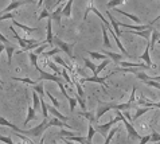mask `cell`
Segmentation results:
<instances>
[{"label":"cell","mask_w":160,"mask_h":144,"mask_svg":"<svg viewBox=\"0 0 160 144\" xmlns=\"http://www.w3.org/2000/svg\"><path fill=\"white\" fill-rule=\"evenodd\" d=\"M50 127H51V124H50V117H48V119H43L37 127H34L31 129H26V128L19 129V133L26 135V136H30V137H42L44 131Z\"/></svg>","instance_id":"1"},{"label":"cell","mask_w":160,"mask_h":144,"mask_svg":"<svg viewBox=\"0 0 160 144\" xmlns=\"http://www.w3.org/2000/svg\"><path fill=\"white\" fill-rule=\"evenodd\" d=\"M118 121H121V119H120V112L117 111V115H116V117H114V119H110L108 123H105V124L96 125V132H98L104 137H106V136H108V133H109V131L112 129V127L116 123H118Z\"/></svg>","instance_id":"2"},{"label":"cell","mask_w":160,"mask_h":144,"mask_svg":"<svg viewBox=\"0 0 160 144\" xmlns=\"http://www.w3.org/2000/svg\"><path fill=\"white\" fill-rule=\"evenodd\" d=\"M54 43L57 44V47L61 49V51L66 53V55H68L70 59H74V53H73V47L75 46V43L77 42H73V43H66L65 40L59 39L58 37H54Z\"/></svg>","instance_id":"3"},{"label":"cell","mask_w":160,"mask_h":144,"mask_svg":"<svg viewBox=\"0 0 160 144\" xmlns=\"http://www.w3.org/2000/svg\"><path fill=\"white\" fill-rule=\"evenodd\" d=\"M34 69L39 73V80H38L39 82H41V81H52V82H55L57 85L62 82V80L58 77V75H55V74H50V73H47V71L42 70L41 67H39V65L34 66Z\"/></svg>","instance_id":"4"},{"label":"cell","mask_w":160,"mask_h":144,"mask_svg":"<svg viewBox=\"0 0 160 144\" xmlns=\"http://www.w3.org/2000/svg\"><path fill=\"white\" fill-rule=\"evenodd\" d=\"M120 112V111H118ZM120 119H121V121L124 123V127L127 128V132H128V136H129L131 140H137V139H141L139 136V133H137V131L135 129V127L129 123V121L127 120V117L122 115V112H120Z\"/></svg>","instance_id":"5"},{"label":"cell","mask_w":160,"mask_h":144,"mask_svg":"<svg viewBox=\"0 0 160 144\" xmlns=\"http://www.w3.org/2000/svg\"><path fill=\"white\" fill-rule=\"evenodd\" d=\"M10 30H11V33L14 34V37H15V39L18 40V43H19V44H20V47H22V50H20V51H18V53H22V51H23L26 47L28 46V44H32V43H35V42H38L37 39H26V38H22L20 35L18 34L16 28H15V27L12 26V24L10 26Z\"/></svg>","instance_id":"6"},{"label":"cell","mask_w":160,"mask_h":144,"mask_svg":"<svg viewBox=\"0 0 160 144\" xmlns=\"http://www.w3.org/2000/svg\"><path fill=\"white\" fill-rule=\"evenodd\" d=\"M114 73L112 71V73H109L108 75H105V77H100V75H93V77H85V78H81V82H96L101 85L102 88H104L105 92H108V89H106V85H105V81L109 80V77H112Z\"/></svg>","instance_id":"7"},{"label":"cell","mask_w":160,"mask_h":144,"mask_svg":"<svg viewBox=\"0 0 160 144\" xmlns=\"http://www.w3.org/2000/svg\"><path fill=\"white\" fill-rule=\"evenodd\" d=\"M139 59H140V61H144L145 65L149 66L151 69H152V67H156L155 65H152V59H151V49H149V43H148V42H147V46H145L144 53L139 57Z\"/></svg>","instance_id":"8"},{"label":"cell","mask_w":160,"mask_h":144,"mask_svg":"<svg viewBox=\"0 0 160 144\" xmlns=\"http://www.w3.org/2000/svg\"><path fill=\"white\" fill-rule=\"evenodd\" d=\"M46 42L48 46H52V43H54V34H52V20L48 18L47 20V27H46Z\"/></svg>","instance_id":"9"},{"label":"cell","mask_w":160,"mask_h":144,"mask_svg":"<svg viewBox=\"0 0 160 144\" xmlns=\"http://www.w3.org/2000/svg\"><path fill=\"white\" fill-rule=\"evenodd\" d=\"M47 111H48V115H52L54 117L59 119L61 121H63V123H68V121L70 120V117H66V116H63L54 105H47Z\"/></svg>","instance_id":"10"},{"label":"cell","mask_w":160,"mask_h":144,"mask_svg":"<svg viewBox=\"0 0 160 144\" xmlns=\"http://www.w3.org/2000/svg\"><path fill=\"white\" fill-rule=\"evenodd\" d=\"M24 4H27V3L23 2V0H16V2H11V3L8 4V6L2 11V12H0V15H2V13H7V12H12L14 10H18L19 7L24 6Z\"/></svg>","instance_id":"11"},{"label":"cell","mask_w":160,"mask_h":144,"mask_svg":"<svg viewBox=\"0 0 160 144\" xmlns=\"http://www.w3.org/2000/svg\"><path fill=\"white\" fill-rule=\"evenodd\" d=\"M63 6H65V4H62V6L55 7V10L50 13V19H51V20H54L57 24H61V19H62V10H63Z\"/></svg>","instance_id":"12"},{"label":"cell","mask_w":160,"mask_h":144,"mask_svg":"<svg viewBox=\"0 0 160 144\" xmlns=\"http://www.w3.org/2000/svg\"><path fill=\"white\" fill-rule=\"evenodd\" d=\"M114 11H116L117 13H120V15H124L125 18H128V19H131L132 22H135L136 24H141V19L139 16H136V15H132V13L129 12H125V11H122V10H120V8H113Z\"/></svg>","instance_id":"13"},{"label":"cell","mask_w":160,"mask_h":144,"mask_svg":"<svg viewBox=\"0 0 160 144\" xmlns=\"http://www.w3.org/2000/svg\"><path fill=\"white\" fill-rule=\"evenodd\" d=\"M12 26L19 27V28H22L24 33H27V34H32V33H35V31H38L37 27H28V26H26V24H22L16 19H12Z\"/></svg>","instance_id":"14"},{"label":"cell","mask_w":160,"mask_h":144,"mask_svg":"<svg viewBox=\"0 0 160 144\" xmlns=\"http://www.w3.org/2000/svg\"><path fill=\"white\" fill-rule=\"evenodd\" d=\"M151 34H152V38L148 40V43H149V49H151V50H153L155 44H156V43H158V40L160 39V31L155 30L153 27H152V31H151Z\"/></svg>","instance_id":"15"},{"label":"cell","mask_w":160,"mask_h":144,"mask_svg":"<svg viewBox=\"0 0 160 144\" xmlns=\"http://www.w3.org/2000/svg\"><path fill=\"white\" fill-rule=\"evenodd\" d=\"M35 116H37V111L32 108V105H28L27 106V117H26L24 123H23V127H27L30 121L35 119Z\"/></svg>","instance_id":"16"},{"label":"cell","mask_w":160,"mask_h":144,"mask_svg":"<svg viewBox=\"0 0 160 144\" xmlns=\"http://www.w3.org/2000/svg\"><path fill=\"white\" fill-rule=\"evenodd\" d=\"M105 54L106 57L109 58V59H112V62H114V64H118L120 61L122 59V54H120V53H114V51H102Z\"/></svg>","instance_id":"17"},{"label":"cell","mask_w":160,"mask_h":144,"mask_svg":"<svg viewBox=\"0 0 160 144\" xmlns=\"http://www.w3.org/2000/svg\"><path fill=\"white\" fill-rule=\"evenodd\" d=\"M108 18H109V23H110V26H112L113 31H114V33H116V35H117V37H120V35L122 34V31L120 30V27H118L117 20H116V19H114V18L112 16V13H109V11H108Z\"/></svg>","instance_id":"18"},{"label":"cell","mask_w":160,"mask_h":144,"mask_svg":"<svg viewBox=\"0 0 160 144\" xmlns=\"http://www.w3.org/2000/svg\"><path fill=\"white\" fill-rule=\"evenodd\" d=\"M74 0H68L63 6V10H62V16L65 18H70L72 16V7H73Z\"/></svg>","instance_id":"19"},{"label":"cell","mask_w":160,"mask_h":144,"mask_svg":"<svg viewBox=\"0 0 160 144\" xmlns=\"http://www.w3.org/2000/svg\"><path fill=\"white\" fill-rule=\"evenodd\" d=\"M0 127H8V128H11L14 132H19V127H16L15 124H12V123H10L7 119H4L2 115H0Z\"/></svg>","instance_id":"20"},{"label":"cell","mask_w":160,"mask_h":144,"mask_svg":"<svg viewBox=\"0 0 160 144\" xmlns=\"http://www.w3.org/2000/svg\"><path fill=\"white\" fill-rule=\"evenodd\" d=\"M52 62H55L57 65L62 66V67H63L65 70H68V71H73V67L70 66L69 64H66V62H65L63 59H62V58H61L59 55H54V61H52Z\"/></svg>","instance_id":"21"},{"label":"cell","mask_w":160,"mask_h":144,"mask_svg":"<svg viewBox=\"0 0 160 144\" xmlns=\"http://www.w3.org/2000/svg\"><path fill=\"white\" fill-rule=\"evenodd\" d=\"M101 28H102V37H104V47L105 49H110L112 47V43H110V39L108 37V28L105 27V24H102Z\"/></svg>","instance_id":"22"},{"label":"cell","mask_w":160,"mask_h":144,"mask_svg":"<svg viewBox=\"0 0 160 144\" xmlns=\"http://www.w3.org/2000/svg\"><path fill=\"white\" fill-rule=\"evenodd\" d=\"M4 51L7 53V64H8V67H11V62H12V55H14L15 53V47L12 46V44H8V46H6V49H4Z\"/></svg>","instance_id":"23"},{"label":"cell","mask_w":160,"mask_h":144,"mask_svg":"<svg viewBox=\"0 0 160 144\" xmlns=\"http://www.w3.org/2000/svg\"><path fill=\"white\" fill-rule=\"evenodd\" d=\"M110 62H112V61H110V59H109V58H106V59H104V61H101V64H100L98 66H97V67H96V71H94V74H93V75H100V73H101V71H102V70H104V69H105V67H106V66H108V65L110 64Z\"/></svg>","instance_id":"24"},{"label":"cell","mask_w":160,"mask_h":144,"mask_svg":"<svg viewBox=\"0 0 160 144\" xmlns=\"http://www.w3.org/2000/svg\"><path fill=\"white\" fill-rule=\"evenodd\" d=\"M88 54L92 57V59H94V61H104L108 58L104 53H98V51H88Z\"/></svg>","instance_id":"25"},{"label":"cell","mask_w":160,"mask_h":144,"mask_svg":"<svg viewBox=\"0 0 160 144\" xmlns=\"http://www.w3.org/2000/svg\"><path fill=\"white\" fill-rule=\"evenodd\" d=\"M94 135H96V128H94V125L89 123L88 125V136L85 137L86 139V143H90L93 140V137H94Z\"/></svg>","instance_id":"26"},{"label":"cell","mask_w":160,"mask_h":144,"mask_svg":"<svg viewBox=\"0 0 160 144\" xmlns=\"http://www.w3.org/2000/svg\"><path fill=\"white\" fill-rule=\"evenodd\" d=\"M14 81H18V82H22V84H27V85H31V86H35L39 81H32L28 77H24V78H18V77H12Z\"/></svg>","instance_id":"27"},{"label":"cell","mask_w":160,"mask_h":144,"mask_svg":"<svg viewBox=\"0 0 160 144\" xmlns=\"http://www.w3.org/2000/svg\"><path fill=\"white\" fill-rule=\"evenodd\" d=\"M149 111V108H144V106H139V108H136V113L135 116L132 117V121H136L137 119L140 117V116H143L144 113H147V112Z\"/></svg>","instance_id":"28"},{"label":"cell","mask_w":160,"mask_h":144,"mask_svg":"<svg viewBox=\"0 0 160 144\" xmlns=\"http://www.w3.org/2000/svg\"><path fill=\"white\" fill-rule=\"evenodd\" d=\"M124 4V0H109L108 3H106V10H113V8H116L118 6H121Z\"/></svg>","instance_id":"29"},{"label":"cell","mask_w":160,"mask_h":144,"mask_svg":"<svg viewBox=\"0 0 160 144\" xmlns=\"http://www.w3.org/2000/svg\"><path fill=\"white\" fill-rule=\"evenodd\" d=\"M43 85H44V84H43V81H41V82H38V84L34 86V92H37L41 98L44 97V86H43Z\"/></svg>","instance_id":"30"},{"label":"cell","mask_w":160,"mask_h":144,"mask_svg":"<svg viewBox=\"0 0 160 144\" xmlns=\"http://www.w3.org/2000/svg\"><path fill=\"white\" fill-rule=\"evenodd\" d=\"M46 62H47V66L50 67V69H51L52 71H54V74H55V75H58V77H59V75H61V71H62V70H61L59 67H58V65L54 64V62L50 61V59H47Z\"/></svg>","instance_id":"31"},{"label":"cell","mask_w":160,"mask_h":144,"mask_svg":"<svg viewBox=\"0 0 160 144\" xmlns=\"http://www.w3.org/2000/svg\"><path fill=\"white\" fill-rule=\"evenodd\" d=\"M32 101H34V109L35 111H38L39 108H41V97H39V94L37 92H34L32 93Z\"/></svg>","instance_id":"32"},{"label":"cell","mask_w":160,"mask_h":144,"mask_svg":"<svg viewBox=\"0 0 160 144\" xmlns=\"http://www.w3.org/2000/svg\"><path fill=\"white\" fill-rule=\"evenodd\" d=\"M61 139H66V140H70V141H78L81 144H86V139L81 137V136H77V135H74V136H69V137H61Z\"/></svg>","instance_id":"33"},{"label":"cell","mask_w":160,"mask_h":144,"mask_svg":"<svg viewBox=\"0 0 160 144\" xmlns=\"http://www.w3.org/2000/svg\"><path fill=\"white\" fill-rule=\"evenodd\" d=\"M65 98L69 101V105H70V112H72V113H73V112L75 111V106L78 105V104H77V100H75V97H70L69 94H68V96H66Z\"/></svg>","instance_id":"34"},{"label":"cell","mask_w":160,"mask_h":144,"mask_svg":"<svg viewBox=\"0 0 160 144\" xmlns=\"http://www.w3.org/2000/svg\"><path fill=\"white\" fill-rule=\"evenodd\" d=\"M117 132H118V128H117V127H114V128H112V129H110V131H109V133H108V136L105 137V143H104V144H109L110 141H112L113 136H114V135H116Z\"/></svg>","instance_id":"35"},{"label":"cell","mask_w":160,"mask_h":144,"mask_svg":"<svg viewBox=\"0 0 160 144\" xmlns=\"http://www.w3.org/2000/svg\"><path fill=\"white\" fill-rule=\"evenodd\" d=\"M59 53H61V49H59V47H54V49H51L50 51H44V53H43V57H46V58L54 57V55H58Z\"/></svg>","instance_id":"36"},{"label":"cell","mask_w":160,"mask_h":144,"mask_svg":"<svg viewBox=\"0 0 160 144\" xmlns=\"http://www.w3.org/2000/svg\"><path fill=\"white\" fill-rule=\"evenodd\" d=\"M41 109H42V113H43V117L44 119L50 117V115H48V111H47V104L44 102L43 98H41Z\"/></svg>","instance_id":"37"},{"label":"cell","mask_w":160,"mask_h":144,"mask_svg":"<svg viewBox=\"0 0 160 144\" xmlns=\"http://www.w3.org/2000/svg\"><path fill=\"white\" fill-rule=\"evenodd\" d=\"M83 64H85V66L88 67V69H90L93 71V74H94V71H96V65H94V62L90 61V59H88V58H83Z\"/></svg>","instance_id":"38"},{"label":"cell","mask_w":160,"mask_h":144,"mask_svg":"<svg viewBox=\"0 0 160 144\" xmlns=\"http://www.w3.org/2000/svg\"><path fill=\"white\" fill-rule=\"evenodd\" d=\"M82 116H83L85 119H88L90 124H94V123H96V116H93V113H90V112L83 111V112H82Z\"/></svg>","instance_id":"39"},{"label":"cell","mask_w":160,"mask_h":144,"mask_svg":"<svg viewBox=\"0 0 160 144\" xmlns=\"http://www.w3.org/2000/svg\"><path fill=\"white\" fill-rule=\"evenodd\" d=\"M74 86H75V89H77V94H78V96L85 100V92H83L81 84H79V82H74Z\"/></svg>","instance_id":"40"},{"label":"cell","mask_w":160,"mask_h":144,"mask_svg":"<svg viewBox=\"0 0 160 144\" xmlns=\"http://www.w3.org/2000/svg\"><path fill=\"white\" fill-rule=\"evenodd\" d=\"M151 143H158V141H160V133L159 132H156V131H153L152 129V132H151V140H149Z\"/></svg>","instance_id":"41"},{"label":"cell","mask_w":160,"mask_h":144,"mask_svg":"<svg viewBox=\"0 0 160 144\" xmlns=\"http://www.w3.org/2000/svg\"><path fill=\"white\" fill-rule=\"evenodd\" d=\"M46 96H47L48 98H50V101L52 102V105H54V106L57 108V109H58V108H59V101H58V100H57V98H55L54 96H52V94H51L50 92H48V90L46 92Z\"/></svg>","instance_id":"42"},{"label":"cell","mask_w":160,"mask_h":144,"mask_svg":"<svg viewBox=\"0 0 160 144\" xmlns=\"http://www.w3.org/2000/svg\"><path fill=\"white\" fill-rule=\"evenodd\" d=\"M144 84L148 85V86H153V88H156V89H159V90H160V82H158V81H153L152 78H151V80H145Z\"/></svg>","instance_id":"43"},{"label":"cell","mask_w":160,"mask_h":144,"mask_svg":"<svg viewBox=\"0 0 160 144\" xmlns=\"http://www.w3.org/2000/svg\"><path fill=\"white\" fill-rule=\"evenodd\" d=\"M7 19H15V13L14 12H7V13H2L0 15V22H3V20H7Z\"/></svg>","instance_id":"44"},{"label":"cell","mask_w":160,"mask_h":144,"mask_svg":"<svg viewBox=\"0 0 160 144\" xmlns=\"http://www.w3.org/2000/svg\"><path fill=\"white\" fill-rule=\"evenodd\" d=\"M61 75H62V77H63V78L66 80V82H68V84H70V85H74V81H73V78L69 75V73H66V70H65V69L61 71Z\"/></svg>","instance_id":"45"},{"label":"cell","mask_w":160,"mask_h":144,"mask_svg":"<svg viewBox=\"0 0 160 144\" xmlns=\"http://www.w3.org/2000/svg\"><path fill=\"white\" fill-rule=\"evenodd\" d=\"M75 100H77V104L81 106L82 111H86V104H85V100H83V98H81V97H79L78 94H77V96H75Z\"/></svg>","instance_id":"46"},{"label":"cell","mask_w":160,"mask_h":144,"mask_svg":"<svg viewBox=\"0 0 160 144\" xmlns=\"http://www.w3.org/2000/svg\"><path fill=\"white\" fill-rule=\"evenodd\" d=\"M44 18H50V12H48L46 8H43L42 10V12L39 13V16H38V20H42V19H44Z\"/></svg>","instance_id":"47"},{"label":"cell","mask_w":160,"mask_h":144,"mask_svg":"<svg viewBox=\"0 0 160 144\" xmlns=\"http://www.w3.org/2000/svg\"><path fill=\"white\" fill-rule=\"evenodd\" d=\"M47 46V43H42L41 44V46H39V47H37V49H35V50H34V54H37V55H39V54H42L43 53V50H44V47H46Z\"/></svg>","instance_id":"48"},{"label":"cell","mask_w":160,"mask_h":144,"mask_svg":"<svg viewBox=\"0 0 160 144\" xmlns=\"http://www.w3.org/2000/svg\"><path fill=\"white\" fill-rule=\"evenodd\" d=\"M0 141L4 143V144H15L14 141H12V139L8 137V136H0Z\"/></svg>","instance_id":"49"},{"label":"cell","mask_w":160,"mask_h":144,"mask_svg":"<svg viewBox=\"0 0 160 144\" xmlns=\"http://www.w3.org/2000/svg\"><path fill=\"white\" fill-rule=\"evenodd\" d=\"M151 140V135H145V136H143L140 139V143L139 144H148Z\"/></svg>","instance_id":"50"},{"label":"cell","mask_w":160,"mask_h":144,"mask_svg":"<svg viewBox=\"0 0 160 144\" xmlns=\"http://www.w3.org/2000/svg\"><path fill=\"white\" fill-rule=\"evenodd\" d=\"M0 42H2V43L4 44V46H8V44H11V43H10V40H8L6 37H4V35H3L2 33H0Z\"/></svg>","instance_id":"51"},{"label":"cell","mask_w":160,"mask_h":144,"mask_svg":"<svg viewBox=\"0 0 160 144\" xmlns=\"http://www.w3.org/2000/svg\"><path fill=\"white\" fill-rule=\"evenodd\" d=\"M65 2H66V0H57L55 4H54V8H55V7H58V6H61V4H62V3H65Z\"/></svg>","instance_id":"52"},{"label":"cell","mask_w":160,"mask_h":144,"mask_svg":"<svg viewBox=\"0 0 160 144\" xmlns=\"http://www.w3.org/2000/svg\"><path fill=\"white\" fill-rule=\"evenodd\" d=\"M159 20H160V15L155 18V19H153V20H152V22H151V23H149V26H153V24L156 23V22H159Z\"/></svg>","instance_id":"53"},{"label":"cell","mask_w":160,"mask_h":144,"mask_svg":"<svg viewBox=\"0 0 160 144\" xmlns=\"http://www.w3.org/2000/svg\"><path fill=\"white\" fill-rule=\"evenodd\" d=\"M11 2H16V0H11ZM23 2H26L27 4H34L35 0H23Z\"/></svg>","instance_id":"54"},{"label":"cell","mask_w":160,"mask_h":144,"mask_svg":"<svg viewBox=\"0 0 160 144\" xmlns=\"http://www.w3.org/2000/svg\"><path fill=\"white\" fill-rule=\"evenodd\" d=\"M153 81H158V82H160V75H155V77H151Z\"/></svg>","instance_id":"55"},{"label":"cell","mask_w":160,"mask_h":144,"mask_svg":"<svg viewBox=\"0 0 160 144\" xmlns=\"http://www.w3.org/2000/svg\"><path fill=\"white\" fill-rule=\"evenodd\" d=\"M4 49H6V46L3 43H0V54H2V51H4Z\"/></svg>","instance_id":"56"},{"label":"cell","mask_w":160,"mask_h":144,"mask_svg":"<svg viewBox=\"0 0 160 144\" xmlns=\"http://www.w3.org/2000/svg\"><path fill=\"white\" fill-rule=\"evenodd\" d=\"M62 140L65 141V144H75V143H73V141H70V140H66V139H62Z\"/></svg>","instance_id":"57"},{"label":"cell","mask_w":160,"mask_h":144,"mask_svg":"<svg viewBox=\"0 0 160 144\" xmlns=\"http://www.w3.org/2000/svg\"><path fill=\"white\" fill-rule=\"evenodd\" d=\"M39 144H44V137H41V141H39Z\"/></svg>","instance_id":"58"},{"label":"cell","mask_w":160,"mask_h":144,"mask_svg":"<svg viewBox=\"0 0 160 144\" xmlns=\"http://www.w3.org/2000/svg\"><path fill=\"white\" fill-rule=\"evenodd\" d=\"M3 84H4V82H3L2 80H0V89H3V88H4V86H3Z\"/></svg>","instance_id":"59"},{"label":"cell","mask_w":160,"mask_h":144,"mask_svg":"<svg viewBox=\"0 0 160 144\" xmlns=\"http://www.w3.org/2000/svg\"><path fill=\"white\" fill-rule=\"evenodd\" d=\"M86 144H94V143H92V141H90V143H86Z\"/></svg>","instance_id":"60"},{"label":"cell","mask_w":160,"mask_h":144,"mask_svg":"<svg viewBox=\"0 0 160 144\" xmlns=\"http://www.w3.org/2000/svg\"><path fill=\"white\" fill-rule=\"evenodd\" d=\"M153 144H160V141H158V143H153Z\"/></svg>","instance_id":"61"},{"label":"cell","mask_w":160,"mask_h":144,"mask_svg":"<svg viewBox=\"0 0 160 144\" xmlns=\"http://www.w3.org/2000/svg\"><path fill=\"white\" fill-rule=\"evenodd\" d=\"M0 128H3V127H0Z\"/></svg>","instance_id":"62"}]
</instances>
